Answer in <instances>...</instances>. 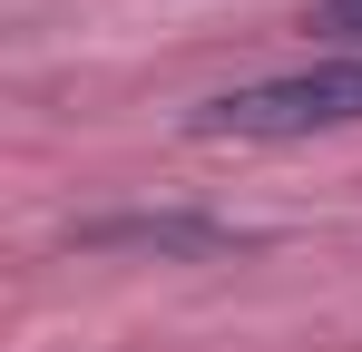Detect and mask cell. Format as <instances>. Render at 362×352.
<instances>
[{
	"instance_id": "cell-1",
	"label": "cell",
	"mask_w": 362,
	"mask_h": 352,
	"mask_svg": "<svg viewBox=\"0 0 362 352\" xmlns=\"http://www.w3.org/2000/svg\"><path fill=\"white\" fill-rule=\"evenodd\" d=\"M196 137H235V147H284V137H333V127H362V49L313 59V69H284V78H245V88H216L186 108Z\"/></svg>"
},
{
	"instance_id": "cell-2",
	"label": "cell",
	"mask_w": 362,
	"mask_h": 352,
	"mask_svg": "<svg viewBox=\"0 0 362 352\" xmlns=\"http://www.w3.org/2000/svg\"><path fill=\"white\" fill-rule=\"evenodd\" d=\"M78 245H98V254H167V264H216V254H245L255 235L226 225V216H98V225H78Z\"/></svg>"
},
{
	"instance_id": "cell-3",
	"label": "cell",
	"mask_w": 362,
	"mask_h": 352,
	"mask_svg": "<svg viewBox=\"0 0 362 352\" xmlns=\"http://www.w3.org/2000/svg\"><path fill=\"white\" fill-rule=\"evenodd\" d=\"M313 30L343 40V49H362V0H313Z\"/></svg>"
}]
</instances>
